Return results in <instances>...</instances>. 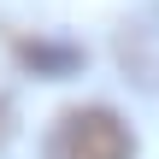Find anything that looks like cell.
<instances>
[{"instance_id":"cell-1","label":"cell","mask_w":159,"mask_h":159,"mask_svg":"<svg viewBox=\"0 0 159 159\" xmlns=\"http://www.w3.org/2000/svg\"><path fill=\"white\" fill-rule=\"evenodd\" d=\"M41 159H136V136L112 106H65L47 130Z\"/></svg>"},{"instance_id":"cell-2","label":"cell","mask_w":159,"mask_h":159,"mask_svg":"<svg viewBox=\"0 0 159 159\" xmlns=\"http://www.w3.org/2000/svg\"><path fill=\"white\" fill-rule=\"evenodd\" d=\"M118 59H124V71L136 83L159 89V24H130L118 35Z\"/></svg>"},{"instance_id":"cell-3","label":"cell","mask_w":159,"mask_h":159,"mask_svg":"<svg viewBox=\"0 0 159 159\" xmlns=\"http://www.w3.org/2000/svg\"><path fill=\"white\" fill-rule=\"evenodd\" d=\"M6 130H12V112H6V100H0V142H6Z\"/></svg>"}]
</instances>
